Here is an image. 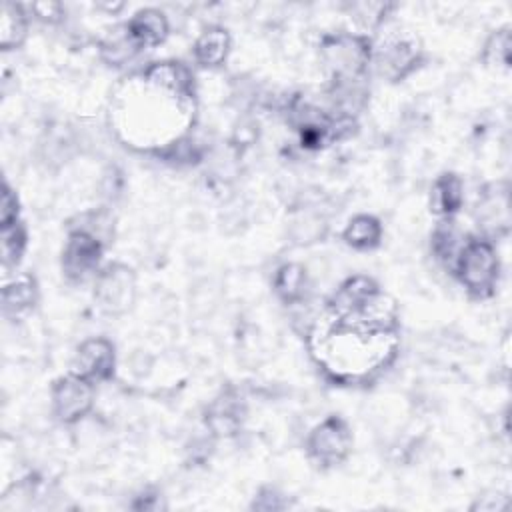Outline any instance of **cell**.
I'll list each match as a JSON object with an SVG mask.
<instances>
[{
  "mask_svg": "<svg viewBox=\"0 0 512 512\" xmlns=\"http://www.w3.org/2000/svg\"><path fill=\"white\" fill-rule=\"evenodd\" d=\"M316 364L338 382L368 380L398 354V306L374 278H346L308 332Z\"/></svg>",
  "mask_w": 512,
  "mask_h": 512,
  "instance_id": "1",
  "label": "cell"
},
{
  "mask_svg": "<svg viewBox=\"0 0 512 512\" xmlns=\"http://www.w3.org/2000/svg\"><path fill=\"white\" fill-rule=\"evenodd\" d=\"M196 92L188 66L154 62L126 78L110 104L112 124L136 148L174 150L194 124Z\"/></svg>",
  "mask_w": 512,
  "mask_h": 512,
  "instance_id": "2",
  "label": "cell"
},
{
  "mask_svg": "<svg viewBox=\"0 0 512 512\" xmlns=\"http://www.w3.org/2000/svg\"><path fill=\"white\" fill-rule=\"evenodd\" d=\"M452 274L472 298H492L500 280V258L494 242L488 236H468L452 266Z\"/></svg>",
  "mask_w": 512,
  "mask_h": 512,
  "instance_id": "3",
  "label": "cell"
},
{
  "mask_svg": "<svg viewBox=\"0 0 512 512\" xmlns=\"http://www.w3.org/2000/svg\"><path fill=\"white\" fill-rule=\"evenodd\" d=\"M372 40L364 34L336 32L322 38L320 60L330 76V82L366 80L372 64Z\"/></svg>",
  "mask_w": 512,
  "mask_h": 512,
  "instance_id": "4",
  "label": "cell"
},
{
  "mask_svg": "<svg viewBox=\"0 0 512 512\" xmlns=\"http://www.w3.org/2000/svg\"><path fill=\"white\" fill-rule=\"evenodd\" d=\"M352 442L354 440L348 422L338 414H330L310 430L306 438V450L318 466L334 468L346 462L352 452Z\"/></svg>",
  "mask_w": 512,
  "mask_h": 512,
  "instance_id": "5",
  "label": "cell"
},
{
  "mask_svg": "<svg viewBox=\"0 0 512 512\" xmlns=\"http://www.w3.org/2000/svg\"><path fill=\"white\" fill-rule=\"evenodd\" d=\"M104 248L106 244L98 236L82 228H70L60 258L64 278L70 284H82L92 276L96 278L100 272Z\"/></svg>",
  "mask_w": 512,
  "mask_h": 512,
  "instance_id": "6",
  "label": "cell"
},
{
  "mask_svg": "<svg viewBox=\"0 0 512 512\" xmlns=\"http://www.w3.org/2000/svg\"><path fill=\"white\" fill-rule=\"evenodd\" d=\"M94 300L106 314L120 316L128 312L136 300V274L122 262H112L94 278Z\"/></svg>",
  "mask_w": 512,
  "mask_h": 512,
  "instance_id": "7",
  "label": "cell"
},
{
  "mask_svg": "<svg viewBox=\"0 0 512 512\" xmlns=\"http://www.w3.org/2000/svg\"><path fill=\"white\" fill-rule=\"evenodd\" d=\"M52 414L62 424L82 420L94 406V384L74 372L60 376L50 390Z\"/></svg>",
  "mask_w": 512,
  "mask_h": 512,
  "instance_id": "8",
  "label": "cell"
},
{
  "mask_svg": "<svg viewBox=\"0 0 512 512\" xmlns=\"http://www.w3.org/2000/svg\"><path fill=\"white\" fill-rule=\"evenodd\" d=\"M422 60V48L414 36L396 34L388 36L378 48L372 52V62L378 72L392 82L406 78L410 72L418 68Z\"/></svg>",
  "mask_w": 512,
  "mask_h": 512,
  "instance_id": "9",
  "label": "cell"
},
{
  "mask_svg": "<svg viewBox=\"0 0 512 512\" xmlns=\"http://www.w3.org/2000/svg\"><path fill=\"white\" fill-rule=\"evenodd\" d=\"M116 370V348L104 336L84 340L72 358L70 372L90 380L92 384L108 382Z\"/></svg>",
  "mask_w": 512,
  "mask_h": 512,
  "instance_id": "10",
  "label": "cell"
},
{
  "mask_svg": "<svg viewBox=\"0 0 512 512\" xmlns=\"http://www.w3.org/2000/svg\"><path fill=\"white\" fill-rule=\"evenodd\" d=\"M244 418H246L244 398L236 390H232V388L222 390L208 404L206 414H204L206 428L210 430V434L220 436V438L234 436L242 428Z\"/></svg>",
  "mask_w": 512,
  "mask_h": 512,
  "instance_id": "11",
  "label": "cell"
},
{
  "mask_svg": "<svg viewBox=\"0 0 512 512\" xmlns=\"http://www.w3.org/2000/svg\"><path fill=\"white\" fill-rule=\"evenodd\" d=\"M124 32L138 50H152L168 38L170 24L162 10L142 8L124 24Z\"/></svg>",
  "mask_w": 512,
  "mask_h": 512,
  "instance_id": "12",
  "label": "cell"
},
{
  "mask_svg": "<svg viewBox=\"0 0 512 512\" xmlns=\"http://www.w3.org/2000/svg\"><path fill=\"white\" fill-rule=\"evenodd\" d=\"M38 302V284L34 276L22 274L6 282L2 288V314L8 320L26 318Z\"/></svg>",
  "mask_w": 512,
  "mask_h": 512,
  "instance_id": "13",
  "label": "cell"
},
{
  "mask_svg": "<svg viewBox=\"0 0 512 512\" xmlns=\"http://www.w3.org/2000/svg\"><path fill=\"white\" fill-rule=\"evenodd\" d=\"M464 202V182L456 172H442L430 188V212L454 218Z\"/></svg>",
  "mask_w": 512,
  "mask_h": 512,
  "instance_id": "14",
  "label": "cell"
},
{
  "mask_svg": "<svg viewBox=\"0 0 512 512\" xmlns=\"http://www.w3.org/2000/svg\"><path fill=\"white\" fill-rule=\"evenodd\" d=\"M230 46H232V40L228 30L222 26H210L200 32V36L192 46L194 62L200 64L202 68H216L224 64V60L228 58Z\"/></svg>",
  "mask_w": 512,
  "mask_h": 512,
  "instance_id": "15",
  "label": "cell"
},
{
  "mask_svg": "<svg viewBox=\"0 0 512 512\" xmlns=\"http://www.w3.org/2000/svg\"><path fill=\"white\" fill-rule=\"evenodd\" d=\"M272 288L278 300L286 306L302 304L308 292V272L296 262L282 264L272 278Z\"/></svg>",
  "mask_w": 512,
  "mask_h": 512,
  "instance_id": "16",
  "label": "cell"
},
{
  "mask_svg": "<svg viewBox=\"0 0 512 512\" xmlns=\"http://www.w3.org/2000/svg\"><path fill=\"white\" fill-rule=\"evenodd\" d=\"M466 238L468 236H464L460 232L454 218H440V222L436 224V228L432 230V236H430V248H432L434 258L452 272V266H454Z\"/></svg>",
  "mask_w": 512,
  "mask_h": 512,
  "instance_id": "17",
  "label": "cell"
},
{
  "mask_svg": "<svg viewBox=\"0 0 512 512\" xmlns=\"http://www.w3.org/2000/svg\"><path fill=\"white\" fill-rule=\"evenodd\" d=\"M342 240L354 250H374L382 242V222L372 214H356L342 230Z\"/></svg>",
  "mask_w": 512,
  "mask_h": 512,
  "instance_id": "18",
  "label": "cell"
},
{
  "mask_svg": "<svg viewBox=\"0 0 512 512\" xmlns=\"http://www.w3.org/2000/svg\"><path fill=\"white\" fill-rule=\"evenodd\" d=\"M28 32V12L26 6L6 2L2 6V22H0V46L4 50H12L20 46Z\"/></svg>",
  "mask_w": 512,
  "mask_h": 512,
  "instance_id": "19",
  "label": "cell"
},
{
  "mask_svg": "<svg viewBox=\"0 0 512 512\" xmlns=\"http://www.w3.org/2000/svg\"><path fill=\"white\" fill-rule=\"evenodd\" d=\"M510 46H512L510 26H502L488 36L482 50V60L492 68L506 70L510 66Z\"/></svg>",
  "mask_w": 512,
  "mask_h": 512,
  "instance_id": "20",
  "label": "cell"
},
{
  "mask_svg": "<svg viewBox=\"0 0 512 512\" xmlns=\"http://www.w3.org/2000/svg\"><path fill=\"white\" fill-rule=\"evenodd\" d=\"M28 244V230L22 220L2 228V260L4 268L18 266Z\"/></svg>",
  "mask_w": 512,
  "mask_h": 512,
  "instance_id": "21",
  "label": "cell"
},
{
  "mask_svg": "<svg viewBox=\"0 0 512 512\" xmlns=\"http://www.w3.org/2000/svg\"><path fill=\"white\" fill-rule=\"evenodd\" d=\"M18 212H20V210H18V196H16V192L4 182V186H2V202H0V226L6 228V226H10V224L18 222V220H20Z\"/></svg>",
  "mask_w": 512,
  "mask_h": 512,
  "instance_id": "22",
  "label": "cell"
},
{
  "mask_svg": "<svg viewBox=\"0 0 512 512\" xmlns=\"http://www.w3.org/2000/svg\"><path fill=\"white\" fill-rule=\"evenodd\" d=\"M252 508L256 510H284L288 508V500L272 486H266L258 492V496H254Z\"/></svg>",
  "mask_w": 512,
  "mask_h": 512,
  "instance_id": "23",
  "label": "cell"
},
{
  "mask_svg": "<svg viewBox=\"0 0 512 512\" xmlns=\"http://www.w3.org/2000/svg\"><path fill=\"white\" fill-rule=\"evenodd\" d=\"M34 18L42 20V22H58L64 14H62V6L58 2H34L30 6H26Z\"/></svg>",
  "mask_w": 512,
  "mask_h": 512,
  "instance_id": "24",
  "label": "cell"
}]
</instances>
